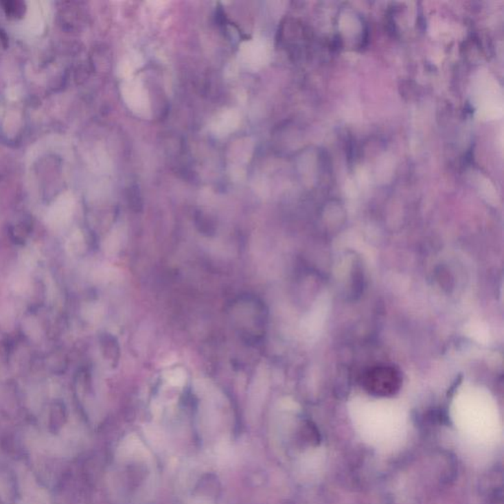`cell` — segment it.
<instances>
[{"label": "cell", "instance_id": "obj_5", "mask_svg": "<svg viewBox=\"0 0 504 504\" xmlns=\"http://www.w3.org/2000/svg\"><path fill=\"white\" fill-rule=\"evenodd\" d=\"M193 504H209L207 501H201V499H199V501H194Z\"/></svg>", "mask_w": 504, "mask_h": 504}, {"label": "cell", "instance_id": "obj_1", "mask_svg": "<svg viewBox=\"0 0 504 504\" xmlns=\"http://www.w3.org/2000/svg\"><path fill=\"white\" fill-rule=\"evenodd\" d=\"M363 385L374 396H392L400 390L402 374L392 365H376L365 372Z\"/></svg>", "mask_w": 504, "mask_h": 504}, {"label": "cell", "instance_id": "obj_2", "mask_svg": "<svg viewBox=\"0 0 504 504\" xmlns=\"http://www.w3.org/2000/svg\"><path fill=\"white\" fill-rule=\"evenodd\" d=\"M119 456L126 460H146L149 453L145 448L141 440L135 435H128L122 442L119 447Z\"/></svg>", "mask_w": 504, "mask_h": 504}, {"label": "cell", "instance_id": "obj_4", "mask_svg": "<svg viewBox=\"0 0 504 504\" xmlns=\"http://www.w3.org/2000/svg\"><path fill=\"white\" fill-rule=\"evenodd\" d=\"M168 380L174 386H181L183 385L185 381V374L181 369H174L170 372L168 376Z\"/></svg>", "mask_w": 504, "mask_h": 504}, {"label": "cell", "instance_id": "obj_3", "mask_svg": "<svg viewBox=\"0 0 504 504\" xmlns=\"http://www.w3.org/2000/svg\"><path fill=\"white\" fill-rule=\"evenodd\" d=\"M145 435L152 446L156 447L157 449L162 448L165 438H163V431L154 426V424H147L145 426Z\"/></svg>", "mask_w": 504, "mask_h": 504}]
</instances>
